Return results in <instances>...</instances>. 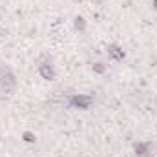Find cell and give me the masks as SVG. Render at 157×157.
Instances as JSON below:
<instances>
[{
    "mask_svg": "<svg viewBox=\"0 0 157 157\" xmlns=\"http://www.w3.org/2000/svg\"><path fill=\"white\" fill-rule=\"evenodd\" d=\"M0 88H2L6 93H9V91L15 88V78H13V75H11L9 71H6V73L0 75Z\"/></svg>",
    "mask_w": 157,
    "mask_h": 157,
    "instance_id": "cell-1",
    "label": "cell"
},
{
    "mask_svg": "<svg viewBox=\"0 0 157 157\" xmlns=\"http://www.w3.org/2000/svg\"><path fill=\"white\" fill-rule=\"evenodd\" d=\"M40 71H42V75H44V77H48V78L53 75V73H51V70H48V68H42Z\"/></svg>",
    "mask_w": 157,
    "mask_h": 157,
    "instance_id": "cell-2",
    "label": "cell"
}]
</instances>
